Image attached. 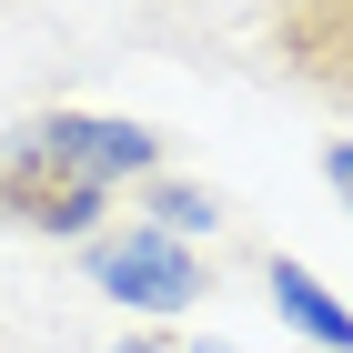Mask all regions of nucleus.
<instances>
[{"mask_svg":"<svg viewBox=\"0 0 353 353\" xmlns=\"http://www.w3.org/2000/svg\"><path fill=\"white\" fill-rule=\"evenodd\" d=\"M0 172L51 182V192H121V182L162 172V141L121 111H30L0 132Z\"/></svg>","mask_w":353,"mask_h":353,"instance_id":"obj_1","label":"nucleus"},{"mask_svg":"<svg viewBox=\"0 0 353 353\" xmlns=\"http://www.w3.org/2000/svg\"><path fill=\"white\" fill-rule=\"evenodd\" d=\"M141 222H152V232H172V243H202V232H222V202H212L202 182L152 172V182H141Z\"/></svg>","mask_w":353,"mask_h":353,"instance_id":"obj_5","label":"nucleus"},{"mask_svg":"<svg viewBox=\"0 0 353 353\" xmlns=\"http://www.w3.org/2000/svg\"><path fill=\"white\" fill-rule=\"evenodd\" d=\"M192 353H232V343H192Z\"/></svg>","mask_w":353,"mask_h":353,"instance_id":"obj_8","label":"nucleus"},{"mask_svg":"<svg viewBox=\"0 0 353 353\" xmlns=\"http://www.w3.org/2000/svg\"><path fill=\"white\" fill-rule=\"evenodd\" d=\"M111 353H162V343H152V333H132V343H111Z\"/></svg>","mask_w":353,"mask_h":353,"instance_id":"obj_7","label":"nucleus"},{"mask_svg":"<svg viewBox=\"0 0 353 353\" xmlns=\"http://www.w3.org/2000/svg\"><path fill=\"white\" fill-rule=\"evenodd\" d=\"M263 293H272V313H283V323H293L303 343L353 353V313H343V303H333V293H323V283H313L303 263H283V252H272V263H263Z\"/></svg>","mask_w":353,"mask_h":353,"instance_id":"obj_4","label":"nucleus"},{"mask_svg":"<svg viewBox=\"0 0 353 353\" xmlns=\"http://www.w3.org/2000/svg\"><path fill=\"white\" fill-rule=\"evenodd\" d=\"M323 182H333V192L353 202V141H333V152H323Z\"/></svg>","mask_w":353,"mask_h":353,"instance_id":"obj_6","label":"nucleus"},{"mask_svg":"<svg viewBox=\"0 0 353 353\" xmlns=\"http://www.w3.org/2000/svg\"><path fill=\"white\" fill-rule=\"evenodd\" d=\"M81 263H91V283H101L111 303H132V313H192V303H202V252L172 243V232H152V222L101 232Z\"/></svg>","mask_w":353,"mask_h":353,"instance_id":"obj_2","label":"nucleus"},{"mask_svg":"<svg viewBox=\"0 0 353 353\" xmlns=\"http://www.w3.org/2000/svg\"><path fill=\"white\" fill-rule=\"evenodd\" d=\"M272 41L303 91L353 111V0H272Z\"/></svg>","mask_w":353,"mask_h":353,"instance_id":"obj_3","label":"nucleus"}]
</instances>
